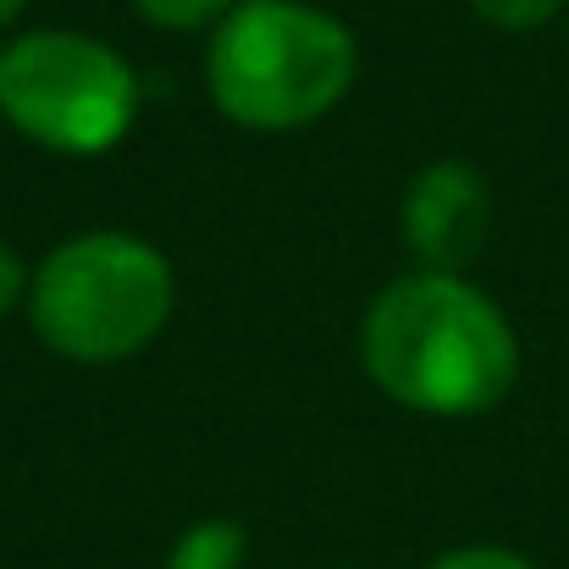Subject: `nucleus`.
<instances>
[{"mask_svg":"<svg viewBox=\"0 0 569 569\" xmlns=\"http://www.w3.org/2000/svg\"><path fill=\"white\" fill-rule=\"evenodd\" d=\"M360 355L392 403L437 420L498 409L520 377L509 316L453 271H409L387 282L366 310Z\"/></svg>","mask_w":569,"mask_h":569,"instance_id":"nucleus-1","label":"nucleus"},{"mask_svg":"<svg viewBox=\"0 0 569 569\" xmlns=\"http://www.w3.org/2000/svg\"><path fill=\"white\" fill-rule=\"evenodd\" d=\"M360 78V39L321 6L243 0L216 22L204 83L227 122L254 133H288L332 106Z\"/></svg>","mask_w":569,"mask_h":569,"instance_id":"nucleus-2","label":"nucleus"},{"mask_svg":"<svg viewBox=\"0 0 569 569\" xmlns=\"http://www.w3.org/2000/svg\"><path fill=\"white\" fill-rule=\"evenodd\" d=\"M178 305L172 260L133 232H78L28 277L33 338L72 366H117L161 338Z\"/></svg>","mask_w":569,"mask_h":569,"instance_id":"nucleus-3","label":"nucleus"},{"mask_svg":"<svg viewBox=\"0 0 569 569\" xmlns=\"http://www.w3.org/2000/svg\"><path fill=\"white\" fill-rule=\"evenodd\" d=\"M0 117L39 150L106 156L139 117V78L106 39L39 28L0 50Z\"/></svg>","mask_w":569,"mask_h":569,"instance_id":"nucleus-4","label":"nucleus"},{"mask_svg":"<svg viewBox=\"0 0 569 569\" xmlns=\"http://www.w3.org/2000/svg\"><path fill=\"white\" fill-rule=\"evenodd\" d=\"M398 232L420 271H465L492 232V189L470 161H431L409 178Z\"/></svg>","mask_w":569,"mask_h":569,"instance_id":"nucleus-5","label":"nucleus"},{"mask_svg":"<svg viewBox=\"0 0 569 569\" xmlns=\"http://www.w3.org/2000/svg\"><path fill=\"white\" fill-rule=\"evenodd\" d=\"M243 559H249V531L238 520H199L172 542L167 569H243Z\"/></svg>","mask_w":569,"mask_h":569,"instance_id":"nucleus-6","label":"nucleus"},{"mask_svg":"<svg viewBox=\"0 0 569 569\" xmlns=\"http://www.w3.org/2000/svg\"><path fill=\"white\" fill-rule=\"evenodd\" d=\"M133 11L167 33H189V28H204V22H221L232 11V0H133Z\"/></svg>","mask_w":569,"mask_h":569,"instance_id":"nucleus-7","label":"nucleus"},{"mask_svg":"<svg viewBox=\"0 0 569 569\" xmlns=\"http://www.w3.org/2000/svg\"><path fill=\"white\" fill-rule=\"evenodd\" d=\"M470 6H476V17H487L498 28H542L565 11L569 0H470Z\"/></svg>","mask_w":569,"mask_h":569,"instance_id":"nucleus-8","label":"nucleus"},{"mask_svg":"<svg viewBox=\"0 0 569 569\" xmlns=\"http://www.w3.org/2000/svg\"><path fill=\"white\" fill-rule=\"evenodd\" d=\"M426 569H537L526 553L515 548H492V542H476V548H453L442 559H431Z\"/></svg>","mask_w":569,"mask_h":569,"instance_id":"nucleus-9","label":"nucleus"},{"mask_svg":"<svg viewBox=\"0 0 569 569\" xmlns=\"http://www.w3.org/2000/svg\"><path fill=\"white\" fill-rule=\"evenodd\" d=\"M28 277H33V271L22 266V254L0 238V316H11V310L28 299Z\"/></svg>","mask_w":569,"mask_h":569,"instance_id":"nucleus-10","label":"nucleus"},{"mask_svg":"<svg viewBox=\"0 0 569 569\" xmlns=\"http://www.w3.org/2000/svg\"><path fill=\"white\" fill-rule=\"evenodd\" d=\"M22 11H28V0H0V28H11Z\"/></svg>","mask_w":569,"mask_h":569,"instance_id":"nucleus-11","label":"nucleus"}]
</instances>
